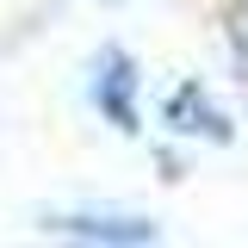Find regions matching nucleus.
I'll return each mask as SVG.
<instances>
[{
    "mask_svg": "<svg viewBox=\"0 0 248 248\" xmlns=\"http://www.w3.org/2000/svg\"><path fill=\"white\" fill-rule=\"evenodd\" d=\"M87 106L112 124V130H124V137L143 130V106H137V56H130V50H118V44L93 50V62H87Z\"/></svg>",
    "mask_w": 248,
    "mask_h": 248,
    "instance_id": "f257e3e1",
    "label": "nucleus"
},
{
    "mask_svg": "<svg viewBox=\"0 0 248 248\" xmlns=\"http://www.w3.org/2000/svg\"><path fill=\"white\" fill-rule=\"evenodd\" d=\"M44 230H50V236H75V242H143V248L161 236L149 217H137V211H106V205L44 217Z\"/></svg>",
    "mask_w": 248,
    "mask_h": 248,
    "instance_id": "f03ea898",
    "label": "nucleus"
},
{
    "mask_svg": "<svg viewBox=\"0 0 248 248\" xmlns=\"http://www.w3.org/2000/svg\"><path fill=\"white\" fill-rule=\"evenodd\" d=\"M161 124L174 130V137H205V143H230V112L217 106L211 93L199 87V81H180V87L168 93V106H161Z\"/></svg>",
    "mask_w": 248,
    "mask_h": 248,
    "instance_id": "7ed1b4c3",
    "label": "nucleus"
},
{
    "mask_svg": "<svg viewBox=\"0 0 248 248\" xmlns=\"http://www.w3.org/2000/svg\"><path fill=\"white\" fill-rule=\"evenodd\" d=\"M236 56L248 62V6H242V13H236Z\"/></svg>",
    "mask_w": 248,
    "mask_h": 248,
    "instance_id": "20e7f679",
    "label": "nucleus"
},
{
    "mask_svg": "<svg viewBox=\"0 0 248 248\" xmlns=\"http://www.w3.org/2000/svg\"><path fill=\"white\" fill-rule=\"evenodd\" d=\"M75 248H143V242H75ZM155 248V242H149Z\"/></svg>",
    "mask_w": 248,
    "mask_h": 248,
    "instance_id": "39448f33",
    "label": "nucleus"
},
{
    "mask_svg": "<svg viewBox=\"0 0 248 248\" xmlns=\"http://www.w3.org/2000/svg\"><path fill=\"white\" fill-rule=\"evenodd\" d=\"M106 6H118V0H106Z\"/></svg>",
    "mask_w": 248,
    "mask_h": 248,
    "instance_id": "423d86ee",
    "label": "nucleus"
}]
</instances>
